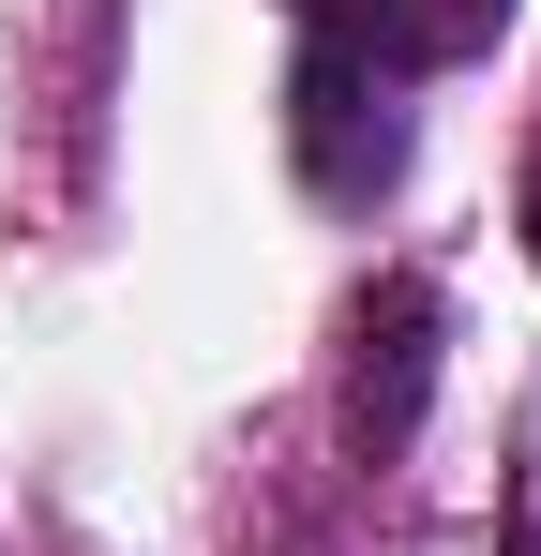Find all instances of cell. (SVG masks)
<instances>
[{
  "label": "cell",
  "instance_id": "2",
  "mask_svg": "<svg viewBox=\"0 0 541 556\" xmlns=\"http://www.w3.org/2000/svg\"><path fill=\"white\" fill-rule=\"evenodd\" d=\"M527 241H541V166H527Z\"/></svg>",
  "mask_w": 541,
  "mask_h": 556
},
{
  "label": "cell",
  "instance_id": "1",
  "mask_svg": "<svg viewBox=\"0 0 541 556\" xmlns=\"http://www.w3.org/2000/svg\"><path fill=\"white\" fill-rule=\"evenodd\" d=\"M376 30H391L406 61H451V46H481V30H496V0H376Z\"/></svg>",
  "mask_w": 541,
  "mask_h": 556
},
{
  "label": "cell",
  "instance_id": "3",
  "mask_svg": "<svg viewBox=\"0 0 541 556\" xmlns=\"http://www.w3.org/2000/svg\"><path fill=\"white\" fill-rule=\"evenodd\" d=\"M512 556H541V527H527V542H512Z\"/></svg>",
  "mask_w": 541,
  "mask_h": 556
}]
</instances>
